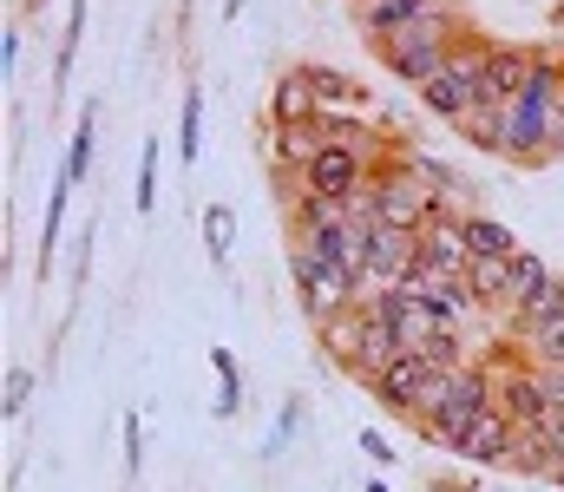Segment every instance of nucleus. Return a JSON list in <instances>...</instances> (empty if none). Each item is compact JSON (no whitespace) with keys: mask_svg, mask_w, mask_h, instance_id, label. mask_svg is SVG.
Segmentation results:
<instances>
[{"mask_svg":"<svg viewBox=\"0 0 564 492\" xmlns=\"http://www.w3.org/2000/svg\"><path fill=\"white\" fill-rule=\"evenodd\" d=\"M421 13H433V0H375V7L355 13V33L375 46V40H388V33H401V26H414Z\"/></svg>","mask_w":564,"mask_h":492,"instance_id":"obj_16","label":"nucleus"},{"mask_svg":"<svg viewBox=\"0 0 564 492\" xmlns=\"http://www.w3.org/2000/svg\"><path fill=\"white\" fill-rule=\"evenodd\" d=\"M466 270H473V243H466V230H459V210H446L440 223L421 230V276H453V283H466Z\"/></svg>","mask_w":564,"mask_h":492,"instance_id":"obj_10","label":"nucleus"},{"mask_svg":"<svg viewBox=\"0 0 564 492\" xmlns=\"http://www.w3.org/2000/svg\"><path fill=\"white\" fill-rule=\"evenodd\" d=\"M361 328H368L361 309H341V316L315 322V348H322V361L341 368V374H355V361H361Z\"/></svg>","mask_w":564,"mask_h":492,"instance_id":"obj_14","label":"nucleus"},{"mask_svg":"<svg viewBox=\"0 0 564 492\" xmlns=\"http://www.w3.org/2000/svg\"><path fill=\"white\" fill-rule=\"evenodd\" d=\"M525 348H532V361H539V368H564V316H552L545 328H532V335H525Z\"/></svg>","mask_w":564,"mask_h":492,"instance_id":"obj_28","label":"nucleus"},{"mask_svg":"<svg viewBox=\"0 0 564 492\" xmlns=\"http://www.w3.org/2000/svg\"><path fill=\"white\" fill-rule=\"evenodd\" d=\"M552 139H558V158H564V99H558V119H552Z\"/></svg>","mask_w":564,"mask_h":492,"instance_id":"obj_35","label":"nucleus"},{"mask_svg":"<svg viewBox=\"0 0 564 492\" xmlns=\"http://www.w3.org/2000/svg\"><path fill=\"white\" fill-rule=\"evenodd\" d=\"M459 13H421L414 26H401V33H388V40H375V59L401 79V86H414L421 92L433 73H446V59H453V40H459Z\"/></svg>","mask_w":564,"mask_h":492,"instance_id":"obj_2","label":"nucleus"},{"mask_svg":"<svg viewBox=\"0 0 564 492\" xmlns=\"http://www.w3.org/2000/svg\"><path fill=\"white\" fill-rule=\"evenodd\" d=\"M414 99H421L426 119H440L446 132H459V125L479 112V79H473V73H459V66H446V73H433V79H426Z\"/></svg>","mask_w":564,"mask_h":492,"instance_id":"obj_8","label":"nucleus"},{"mask_svg":"<svg viewBox=\"0 0 564 492\" xmlns=\"http://www.w3.org/2000/svg\"><path fill=\"white\" fill-rule=\"evenodd\" d=\"M86 0H73L66 7V40H59V53H53V92H66L73 86V59H79V40H86Z\"/></svg>","mask_w":564,"mask_h":492,"instance_id":"obj_25","label":"nucleus"},{"mask_svg":"<svg viewBox=\"0 0 564 492\" xmlns=\"http://www.w3.org/2000/svg\"><path fill=\"white\" fill-rule=\"evenodd\" d=\"M119 434H126V480H139V467H144V420H139V407L126 414V427H119Z\"/></svg>","mask_w":564,"mask_h":492,"instance_id":"obj_30","label":"nucleus"},{"mask_svg":"<svg viewBox=\"0 0 564 492\" xmlns=\"http://www.w3.org/2000/svg\"><path fill=\"white\" fill-rule=\"evenodd\" d=\"M361 7H375V0H348V13H361Z\"/></svg>","mask_w":564,"mask_h":492,"instance_id":"obj_38","label":"nucleus"},{"mask_svg":"<svg viewBox=\"0 0 564 492\" xmlns=\"http://www.w3.org/2000/svg\"><path fill=\"white\" fill-rule=\"evenodd\" d=\"M243 7H250V0H224V26H237V20H243Z\"/></svg>","mask_w":564,"mask_h":492,"instance_id":"obj_34","label":"nucleus"},{"mask_svg":"<svg viewBox=\"0 0 564 492\" xmlns=\"http://www.w3.org/2000/svg\"><path fill=\"white\" fill-rule=\"evenodd\" d=\"M433 381H440V374L426 368L421 354H401V361H394V368H388V374L368 387V394H375V407H388V414L414 420V414L426 407V394H433Z\"/></svg>","mask_w":564,"mask_h":492,"instance_id":"obj_9","label":"nucleus"},{"mask_svg":"<svg viewBox=\"0 0 564 492\" xmlns=\"http://www.w3.org/2000/svg\"><path fill=\"white\" fill-rule=\"evenodd\" d=\"M270 125H308V119H322V106H315V86L302 79V66H289L276 73V86H270Z\"/></svg>","mask_w":564,"mask_h":492,"instance_id":"obj_15","label":"nucleus"},{"mask_svg":"<svg viewBox=\"0 0 564 492\" xmlns=\"http://www.w3.org/2000/svg\"><path fill=\"white\" fill-rule=\"evenodd\" d=\"M289 283H295V303H302L308 322H328L341 309H361V289L341 270H328L315 250H302V243H289Z\"/></svg>","mask_w":564,"mask_h":492,"instance_id":"obj_4","label":"nucleus"},{"mask_svg":"<svg viewBox=\"0 0 564 492\" xmlns=\"http://www.w3.org/2000/svg\"><path fill=\"white\" fill-rule=\"evenodd\" d=\"M459 230H466L473 256H519V250H525V243H519L499 217H486V210H459Z\"/></svg>","mask_w":564,"mask_h":492,"instance_id":"obj_18","label":"nucleus"},{"mask_svg":"<svg viewBox=\"0 0 564 492\" xmlns=\"http://www.w3.org/2000/svg\"><path fill=\"white\" fill-rule=\"evenodd\" d=\"M361 453H368L375 467H394V440H388L381 427H361Z\"/></svg>","mask_w":564,"mask_h":492,"instance_id":"obj_33","label":"nucleus"},{"mask_svg":"<svg viewBox=\"0 0 564 492\" xmlns=\"http://www.w3.org/2000/svg\"><path fill=\"white\" fill-rule=\"evenodd\" d=\"M302 79L315 86V106H322V119H375V92H368L355 73H341V66H322V59H302Z\"/></svg>","mask_w":564,"mask_h":492,"instance_id":"obj_7","label":"nucleus"},{"mask_svg":"<svg viewBox=\"0 0 564 492\" xmlns=\"http://www.w3.org/2000/svg\"><path fill=\"white\" fill-rule=\"evenodd\" d=\"M512 440H519V427H512L499 407H486V414L466 427V440H459L453 460H466V467H506V460H512Z\"/></svg>","mask_w":564,"mask_h":492,"instance_id":"obj_11","label":"nucleus"},{"mask_svg":"<svg viewBox=\"0 0 564 492\" xmlns=\"http://www.w3.org/2000/svg\"><path fill=\"white\" fill-rule=\"evenodd\" d=\"M197 152H204V86L184 79V106H177V164L191 171Z\"/></svg>","mask_w":564,"mask_h":492,"instance_id":"obj_21","label":"nucleus"},{"mask_svg":"<svg viewBox=\"0 0 564 492\" xmlns=\"http://www.w3.org/2000/svg\"><path fill=\"white\" fill-rule=\"evenodd\" d=\"M408 289L433 309V322H440V328H466V316H479L473 289H466V283H453V276H421V270H414V276H408Z\"/></svg>","mask_w":564,"mask_h":492,"instance_id":"obj_12","label":"nucleus"},{"mask_svg":"<svg viewBox=\"0 0 564 492\" xmlns=\"http://www.w3.org/2000/svg\"><path fill=\"white\" fill-rule=\"evenodd\" d=\"M302 420H308V407L289 394V401H282V414H276V434H270V453H276L282 440H295V434H302Z\"/></svg>","mask_w":564,"mask_h":492,"instance_id":"obj_31","label":"nucleus"},{"mask_svg":"<svg viewBox=\"0 0 564 492\" xmlns=\"http://www.w3.org/2000/svg\"><path fill=\"white\" fill-rule=\"evenodd\" d=\"M26 401H33V368H20V361H13V368L0 374V420H20V414H26Z\"/></svg>","mask_w":564,"mask_h":492,"instance_id":"obj_27","label":"nucleus"},{"mask_svg":"<svg viewBox=\"0 0 564 492\" xmlns=\"http://www.w3.org/2000/svg\"><path fill=\"white\" fill-rule=\"evenodd\" d=\"M552 26H558V40H564V0H552Z\"/></svg>","mask_w":564,"mask_h":492,"instance_id":"obj_36","label":"nucleus"},{"mask_svg":"<svg viewBox=\"0 0 564 492\" xmlns=\"http://www.w3.org/2000/svg\"><path fill=\"white\" fill-rule=\"evenodd\" d=\"M355 217H361V223H388V230L421 237L426 223H440V217H446V204H440L426 184H414L401 164H375L368 190L355 197Z\"/></svg>","mask_w":564,"mask_h":492,"instance_id":"obj_3","label":"nucleus"},{"mask_svg":"<svg viewBox=\"0 0 564 492\" xmlns=\"http://www.w3.org/2000/svg\"><path fill=\"white\" fill-rule=\"evenodd\" d=\"M210 368H217V407H210V414H217V420H237V414H243V368H237V354H230L224 341L210 348Z\"/></svg>","mask_w":564,"mask_h":492,"instance_id":"obj_23","label":"nucleus"},{"mask_svg":"<svg viewBox=\"0 0 564 492\" xmlns=\"http://www.w3.org/2000/svg\"><path fill=\"white\" fill-rule=\"evenodd\" d=\"M545 283H552V263H545L539 250H519V256H512V289H506V316H519V309H525V303H532V296H539Z\"/></svg>","mask_w":564,"mask_h":492,"instance_id":"obj_22","label":"nucleus"},{"mask_svg":"<svg viewBox=\"0 0 564 492\" xmlns=\"http://www.w3.org/2000/svg\"><path fill=\"white\" fill-rule=\"evenodd\" d=\"M368 177H375V164L361 158V152H348V145H322V158L302 171L308 197H328V204H341V210H355V197L368 190Z\"/></svg>","mask_w":564,"mask_h":492,"instance_id":"obj_5","label":"nucleus"},{"mask_svg":"<svg viewBox=\"0 0 564 492\" xmlns=\"http://www.w3.org/2000/svg\"><path fill=\"white\" fill-rule=\"evenodd\" d=\"M466 289H473V303H479V309H506V289H512V256H473Z\"/></svg>","mask_w":564,"mask_h":492,"instance_id":"obj_19","label":"nucleus"},{"mask_svg":"<svg viewBox=\"0 0 564 492\" xmlns=\"http://www.w3.org/2000/svg\"><path fill=\"white\" fill-rule=\"evenodd\" d=\"M204 250L217 270H230V250H237V210L230 204H204Z\"/></svg>","mask_w":564,"mask_h":492,"instance_id":"obj_24","label":"nucleus"},{"mask_svg":"<svg viewBox=\"0 0 564 492\" xmlns=\"http://www.w3.org/2000/svg\"><path fill=\"white\" fill-rule=\"evenodd\" d=\"M132 210L151 217L158 210V145H144L139 152V184H132Z\"/></svg>","mask_w":564,"mask_h":492,"instance_id":"obj_29","label":"nucleus"},{"mask_svg":"<svg viewBox=\"0 0 564 492\" xmlns=\"http://www.w3.org/2000/svg\"><path fill=\"white\" fill-rule=\"evenodd\" d=\"M322 119H308V125H270V171H289V177H302L308 164L322 158Z\"/></svg>","mask_w":564,"mask_h":492,"instance_id":"obj_13","label":"nucleus"},{"mask_svg":"<svg viewBox=\"0 0 564 492\" xmlns=\"http://www.w3.org/2000/svg\"><path fill=\"white\" fill-rule=\"evenodd\" d=\"M552 316H564V276H552V283H545V289H539V296H532V303H525L519 316H506V322H512V335L525 341L532 328H545Z\"/></svg>","mask_w":564,"mask_h":492,"instance_id":"obj_26","label":"nucleus"},{"mask_svg":"<svg viewBox=\"0 0 564 492\" xmlns=\"http://www.w3.org/2000/svg\"><path fill=\"white\" fill-rule=\"evenodd\" d=\"M177 7H184V13H191V0H177Z\"/></svg>","mask_w":564,"mask_h":492,"instance_id":"obj_39","label":"nucleus"},{"mask_svg":"<svg viewBox=\"0 0 564 492\" xmlns=\"http://www.w3.org/2000/svg\"><path fill=\"white\" fill-rule=\"evenodd\" d=\"M0 73L13 86V73H20V20H7V33H0Z\"/></svg>","mask_w":564,"mask_h":492,"instance_id":"obj_32","label":"nucleus"},{"mask_svg":"<svg viewBox=\"0 0 564 492\" xmlns=\"http://www.w3.org/2000/svg\"><path fill=\"white\" fill-rule=\"evenodd\" d=\"M73 190H79V184H73L66 171H59V177H53V190H46V223H40V276L53 270V250H59V230H66V210H73Z\"/></svg>","mask_w":564,"mask_h":492,"instance_id":"obj_20","label":"nucleus"},{"mask_svg":"<svg viewBox=\"0 0 564 492\" xmlns=\"http://www.w3.org/2000/svg\"><path fill=\"white\" fill-rule=\"evenodd\" d=\"M93 152H99V106L86 99V106H79V125H73V139H66L59 171H66L73 184H86V177H93Z\"/></svg>","mask_w":564,"mask_h":492,"instance_id":"obj_17","label":"nucleus"},{"mask_svg":"<svg viewBox=\"0 0 564 492\" xmlns=\"http://www.w3.org/2000/svg\"><path fill=\"white\" fill-rule=\"evenodd\" d=\"M433 7H440V13H459V7H466V0H433Z\"/></svg>","mask_w":564,"mask_h":492,"instance_id":"obj_37","label":"nucleus"},{"mask_svg":"<svg viewBox=\"0 0 564 492\" xmlns=\"http://www.w3.org/2000/svg\"><path fill=\"white\" fill-rule=\"evenodd\" d=\"M361 309H375L381 322H388V335L401 341V354H426L446 328L433 322V309H426L414 289H388V296H361Z\"/></svg>","mask_w":564,"mask_h":492,"instance_id":"obj_6","label":"nucleus"},{"mask_svg":"<svg viewBox=\"0 0 564 492\" xmlns=\"http://www.w3.org/2000/svg\"><path fill=\"white\" fill-rule=\"evenodd\" d=\"M499 401V381H492V368L473 354L466 368H453V374H440L433 381V394H426V407L414 414V427H421L426 447H446V453H459V440H466V427L486 414Z\"/></svg>","mask_w":564,"mask_h":492,"instance_id":"obj_1","label":"nucleus"}]
</instances>
